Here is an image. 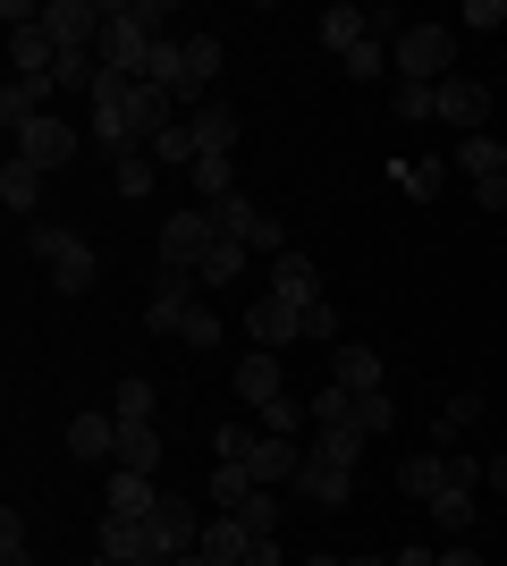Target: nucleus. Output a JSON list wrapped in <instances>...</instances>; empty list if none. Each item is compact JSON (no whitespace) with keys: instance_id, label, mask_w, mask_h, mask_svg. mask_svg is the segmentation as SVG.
Returning a JSON list of instances; mask_svg holds the SVG:
<instances>
[{"instance_id":"obj_16","label":"nucleus","mask_w":507,"mask_h":566,"mask_svg":"<svg viewBox=\"0 0 507 566\" xmlns=\"http://www.w3.org/2000/svg\"><path fill=\"white\" fill-rule=\"evenodd\" d=\"M288 491H296V499H314V507H347V499H356V473L330 465V457H305Z\"/></svg>"},{"instance_id":"obj_41","label":"nucleus","mask_w":507,"mask_h":566,"mask_svg":"<svg viewBox=\"0 0 507 566\" xmlns=\"http://www.w3.org/2000/svg\"><path fill=\"white\" fill-rule=\"evenodd\" d=\"M440 566H483V558H474L465 542H448V549H440Z\"/></svg>"},{"instance_id":"obj_7","label":"nucleus","mask_w":507,"mask_h":566,"mask_svg":"<svg viewBox=\"0 0 507 566\" xmlns=\"http://www.w3.org/2000/svg\"><path fill=\"white\" fill-rule=\"evenodd\" d=\"M212 212L203 203H178V212H161V229H152V254H161V271H178V280H194L203 271V254H212Z\"/></svg>"},{"instance_id":"obj_33","label":"nucleus","mask_w":507,"mask_h":566,"mask_svg":"<svg viewBox=\"0 0 507 566\" xmlns=\"http://www.w3.org/2000/svg\"><path fill=\"white\" fill-rule=\"evenodd\" d=\"M254 423H263L271 440H288V431H305V423H314V415H305V398H271L263 415H254Z\"/></svg>"},{"instance_id":"obj_22","label":"nucleus","mask_w":507,"mask_h":566,"mask_svg":"<svg viewBox=\"0 0 507 566\" xmlns=\"http://www.w3.org/2000/svg\"><path fill=\"white\" fill-rule=\"evenodd\" d=\"M68 457L110 465V457H119V415H76V423H68Z\"/></svg>"},{"instance_id":"obj_30","label":"nucleus","mask_w":507,"mask_h":566,"mask_svg":"<svg viewBox=\"0 0 507 566\" xmlns=\"http://www.w3.org/2000/svg\"><path fill=\"white\" fill-rule=\"evenodd\" d=\"M145 153H152L161 169H194V161H203V153H194V136H187V118H178V127H161V136H152Z\"/></svg>"},{"instance_id":"obj_47","label":"nucleus","mask_w":507,"mask_h":566,"mask_svg":"<svg viewBox=\"0 0 507 566\" xmlns=\"http://www.w3.org/2000/svg\"><path fill=\"white\" fill-rule=\"evenodd\" d=\"M94 566H110V558H94Z\"/></svg>"},{"instance_id":"obj_6","label":"nucleus","mask_w":507,"mask_h":566,"mask_svg":"<svg viewBox=\"0 0 507 566\" xmlns=\"http://www.w3.org/2000/svg\"><path fill=\"white\" fill-rule=\"evenodd\" d=\"M25 245H34V254H43V271H51V287H60V296H85V287H94V245H85V237L76 229H60V220H34V229H25Z\"/></svg>"},{"instance_id":"obj_17","label":"nucleus","mask_w":507,"mask_h":566,"mask_svg":"<svg viewBox=\"0 0 507 566\" xmlns=\"http://www.w3.org/2000/svg\"><path fill=\"white\" fill-rule=\"evenodd\" d=\"M51 94H60L51 76H9V94H0V127H9V136H25V127L51 111Z\"/></svg>"},{"instance_id":"obj_42","label":"nucleus","mask_w":507,"mask_h":566,"mask_svg":"<svg viewBox=\"0 0 507 566\" xmlns=\"http://www.w3.org/2000/svg\"><path fill=\"white\" fill-rule=\"evenodd\" d=\"M483 482H490V491H507V457H490V465H483Z\"/></svg>"},{"instance_id":"obj_21","label":"nucleus","mask_w":507,"mask_h":566,"mask_svg":"<svg viewBox=\"0 0 507 566\" xmlns=\"http://www.w3.org/2000/svg\"><path fill=\"white\" fill-rule=\"evenodd\" d=\"M102 499H110L102 516H127V524H145L152 507H161V482H145V473H119V465H110V491H102Z\"/></svg>"},{"instance_id":"obj_2","label":"nucleus","mask_w":507,"mask_h":566,"mask_svg":"<svg viewBox=\"0 0 507 566\" xmlns=\"http://www.w3.org/2000/svg\"><path fill=\"white\" fill-rule=\"evenodd\" d=\"M212 457L245 465L254 482H271V491H288L296 465H305V449H296V440H271L263 423H229V431H212Z\"/></svg>"},{"instance_id":"obj_37","label":"nucleus","mask_w":507,"mask_h":566,"mask_svg":"<svg viewBox=\"0 0 507 566\" xmlns=\"http://www.w3.org/2000/svg\"><path fill=\"white\" fill-rule=\"evenodd\" d=\"M432 524H440V533H474V491H448L432 507Z\"/></svg>"},{"instance_id":"obj_35","label":"nucleus","mask_w":507,"mask_h":566,"mask_svg":"<svg viewBox=\"0 0 507 566\" xmlns=\"http://www.w3.org/2000/svg\"><path fill=\"white\" fill-rule=\"evenodd\" d=\"M0 566H34V542H25L18 507H0Z\"/></svg>"},{"instance_id":"obj_14","label":"nucleus","mask_w":507,"mask_h":566,"mask_svg":"<svg viewBox=\"0 0 507 566\" xmlns=\"http://www.w3.org/2000/svg\"><path fill=\"white\" fill-rule=\"evenodd\" d=\"M229 389H237V406H245V415H263L271 398H288V380H279V355L245 347V355H237V373H229Z\"/></svg>"},{"instance_id":"obj_10","label":"nucleus","mask_w":507,"mask_h":566,"mask_svg":"<svg viewBox=\"0 0 507 566\" xmlns=\"http://www.w3.org/2000/svg\"><path fill=\"white\" fill-rule=\"evenodd\" d=\"M432 118L457 136H490V85L483 76H440L432 85Z\"/></svg>"},{"instance_id":"obj_38","label":"nucleus","mask_w":507,"mask_h":566,"mask_svg":"<svg viewBox=\"0 0 507 566\" xmlns=\"http://www.w3.org/2000/svg\"><path fill=\"white\" fill-rule=\"evenodd\" d=\"M490 25H507V0H465L457 9V34H490Z\"/></svg>"},{"instance_id":"obj_24","label":"nucleus","mask_w":507,"mask_h":566,"mask_svg":"<svg viewBox=\"0 0 507 566\" xmlns=\"http://www.w3.org/2000/svg\"><path fill=\"white\" fill-rule=\"evenodd\" d=\"M110 465L152 482V473H161V431H152V423H119V457H110Z\"/></svg>"},{"instance_id":"obj_32","label":"nucleus","mask_w":507,"mask_h":566,"mask_svg":"<svg viewBox=\"0 0 507 566\" xmlns=\"http://www.w3.org/2000/svg\"><path fill=\"white\" fill-rule=\"evenodd\" d=\"M152 178H161L152 153H119V169H110V187H119V195H152Z\"/></svg>"},{"instance_id":"obj_18","label":"nucleus","mask_w":507,"mask_h":566,"mask_svg":"<svg viewBox=\"0 0 507 566\" xmlns=\"http://www.w3.org/2000/svg\"><path fill=\"white\" fill-rule=\"evenodd\" d=\"M330 380L347 389V398H363V389H389V380H381V355L363 347V338H338V347H330Z\"/></svg>"},{"instance_id":"obj_9","label":"nucleus","mask_w":507,"mask_h":566,"mask_svg":"<svg viewBox=\"0 0 507 566\" xmlns=\"http://www.w3.org/2000/svg\"><path fill=\"white\" fill-rule=\"evenodd\" d=\"M212 229H220V237H237L245 254H271V262L288 254V229H279V220H271L254 195H229V203H212Z\"/></svg>"},{"instance_id":"obj_11","label":"nucleus","mask_w":507,"mask_h":566,"mask_svg":"<svg viewBox=\"0 0 507 566\" xmlns=\"http://www.w3.org/2000/svg\"><path fill=\"white\" fill-rule=\"evenodd\" d=\"M76 144H85V136H76V118L43 111V118H34V127L18 136V161H34V169L51 178V169H68V161H76Z\"/></svg>"},{"instance_id":"obj_4","label":"nucleus","mask_w":507,"mask_h":566,"mask_svg":"<svg viewBox=\"0 0 507 566\" xmlns=\"http://www.w3.org/2000/svg\"><path fill=\"white\" fill-rule=\"evenodd\" d=\"M398 491L423 499V507H440L448 491H483V457L474 449H414L406 465H398Z\"/></svg>"},{"instance_id":"obj_23","label":"nucleus","mask_w":507,"mask_h":566,"mask_svg":"<svg viewBox=\"0 0 507 566\" xmlns=\"http://www.w3.org/2000/svg\"><path fill=\"white\" fill-rule=\"evenodd\" d=\"M0 203H9L18 220H34V212H43V169L9 153V161H0Z\"/></svg>"},{"instance_id":"obj_27","label":"nucleus","mask_w":507,"mask_h":566,"mask_svg":"<svg viewBox=\"0 0 507 566\" xmlns=\"http://www.w3.org/2000/svg\"><path fill=\"white\" fill-rule=\"evenodd\" d=\"M465 423H483V398H474V389H457V398L440 406V423H432V449H457V440H465Z\"/></svg>"},{"instance_id":"obj_3","label":"nucleus","mask_w":507,"mask_h":566,"mask_svg":"<svg viewBox=\"0 0 507 566\" xmlns=\"http://www.w3.org/2000/svg\"><path fill=\"white\" fill-rule=\"evenodd\" d=\"M145 322L161 338H187V347H220V313L194 296V280H178V271H161L152 280V305H145Z\"/></svg>"},{"instance_id":"obj_34","label":"nucleus","mask_w":507,"mask_h":566,"mask_svg":"<svg viewBox=\"0 0 507 566\" xmlns=\"http://www.w3.org/2000/svg\"><path fill=\"white\" fill-rule=\"evenodd\" d=\"M279 499H288V491H271V482H263V491L237 507V524H245V533H279Z\"/></svg>"},{"instance_id":"obj_26","label":"nucleus","mask_w":507,"mask_h":566,"mask_svg":"<svg viewBox=\"0 0 507 566\" xmlns=\"http://www.w3.org/2000/svg\"><path fill=\"white\" fill-rule=\"evenodd\" d=\"M254 491H263V482H254V473H245V465H229V457H212V499H220L212 516H237V507H245V499H254Z\"/></svg>"},{"instance_id":"obj_25","label":"nucleus","mask_w":507,"mask_h":566,"mask_svg":"<svg viewBox=\"0 0 507 566\" xmlns=\"http://www.w3.org/2000/svg\"><path fill=\"white\" fill-rule=\"evenodd\" d=\"M245 262H254V254H245L237 237H212V254H203L194 287H212V296H220V287H237V280H245Z\"/></svg>"},{"instance_id":"obj_28","label":"nucleus","mask_w":507,"mask_h":566,"mask_svg":"<svg viewBox=\"0 0 507 566\" xmlns=\"http://www.w3.org/2000/svg\"><path fill=\"white\" fill-rule=\"evenodd\" d=\"M389 187L414 195V203H432V195L448 187V161H398V169H389Z\"/></svg>"},{"instance_id":"obj_45","label":"nucleus","mask_w":507,"mask_h":566,"mask_svg":"<svg viewBox=\"0 0 507 566\" xmlns=\"http://www.w3.org/2000/svg\"><path fill=\"white\" fill-rule=\"evenodd\" d=\"M347 566H398V558H347Z\"/></svg>"},{"instance_id":"obj_46","label":"nucleus","mask_w":507,"mask_h":566,"mask_svg":"<svg viewBox=\"0 0 507 566\" xmlns=\"http://www.w3.org/2000/svg\"><path fill=\"white\" fill-rule=\"evenodd\" d=\"M305 566H347V558H305Z\"/></svg>"},{"instance_id":"obj_29","label":"nucleus","mask_w":507,"mask_h":566,"mask_svg":"<svg viewBox=\"0 0 507 566\" xmlns=\"http://www.w3.org/2000/svg\"><path fill=\"white\" fill-rule=\"evenodd\" d=\"M305 457H330V465H347V473H356V465H363V431H338V423H321Z\"/></svg>"},{"instance_id":"obj_20","label":"nucleus","mask_w":507,"mask_h":566,"mask_svg":"<svg viewBox=\"0 0 507 566\" xmlns=\"http://www.w3.org/2000/svg\"><path fill=\"white\" fill-rule=\"evenodd\" d=\"M271 296H288V305H314V296H321V262L305 254V245H288V254L271 262Z\"/></svg>"},{"instance_id":"obj_43","label":"nucleus","mask_w":507,"mask_h":566,"mask_svg":"<svg viewBox=\"0 0 507 566\" xmlns=\"http://www.w3.org/2000/svg\"><path fill=\"white\" fill-rule=\"evenodd\" d=\"M398 566H440V549H398Z\"/></svg>"},{"instance_id":"obj_13","label":"nucleus","mask_w":507,"mask_h":566,"mask_svg":"<svg viewBox=\"0 0 507 566\" xmlns=\"http://www.w3.org/2000/svg\"><path fill=\"white\" fill-rule=\"evenodd\" d=\"M187 136H194V153H203V161H229V153H237V102H194L187 111Z\"/></svg>"},{"instance_id":"obj_40","label":"nucleus","mask_w":507,"mask_h":566,"mask_svg":"<svg viewBox=\"0 0 507 566\" xmlns=\"http://www.w3.org/2000/svg\"><path fill=\"white\" fill-rule=\"evenodd\" d=\"M398 118H432V85H398V102H389Z\"/></svg>"},{"instance_id":"obj_8","label":"nucleus","mask_w":507,"mask_h":566,"mask_svg":"<svg viewBox=\"0 0 507 566\" xmlns=\"http://www.w3.org/2000/svg\"><path fill=\"white\" fill-rule=\"evenodd\" d=\"M448 169L474 187V203H483V212H507V144H499V136H457Z\"/></svg>"},{"instance_id":"obj_19","label":"nucleus","mask_w":507,"mask_h":566,"mask_svg":"<svg viewBox=\"0 0 507 566\" xmlns=\"http://www.w3.org/2000/svg\"><path fill=\"white\" fill-rule=\"evenodd\" d=\"M254 549H263V533H245L237 516H203V558L212 566H254Z\"/></svg>"},{"instance_id":"obj_44","label":"nucleus","mask_w":507,"mask_h":566,"mask_svg":"<svg viewBox=\"0 0 507 566\" xmlns=\"http://www.w3.org/2000/svg\"><path fill=\"white\" fill-rule=\"evenodd\" d=\"M169 566H212V558H203V549H187V558H169Z\"/></svg>"},{"instance_id":"obj_31","label":"nucleus","mask_w":507,"mask_h":566,"mask_svg":"<svg viewBox=\"0 0 507 566\" xmlns=\"http://www.w3.org/2000/svg\"><path fill=\"white\" fill-rule=\"evenodd\" d=\"M347 76H356V85H372V76H389V34H363V43L347 51Z\"/></svg>"},{"instance_id":"obj_12","label":"nucleus","mask_w":507,"mask_h":566,"mask_svg":"<svg viewBox=\"0 0 507 566\" xmlns=\"http://www.w3.org/2000/svg\"><path fill=\"white\" fill-rule=\"evenodd\" d=\"M245 338H254L263 355L296 347V338H305V305H288V296H254V305H245Z\"/></svg>"},{"instance_id":"obj_5","label":"nucleus","mask_w":507,"mask_h":566,"mask_svg":"<svg viewBox=\"0 0 507 566\" xmlns=\"http://www.w3.org/2000/svg\"><path fill=\"white\" fill-rule=\"evenodd\" d=\"M389 69H398V85H440V76H457V25H398V43H389Z\"/></svg>"},{"instance_id":"obj_36","label":"nucleus","mask_w":507,"mask_h":566,"mask_svg":"<svg viewBox=\"0 0 507 566\" xmlns=\"http://www.w3.org/2000/svg\"><path fill=\"white\" fill-rule=\"evenodd\" d=\"M110 415H119V423H152V380H119Z\"/></svg>"},{"instance_id":"obj_1","label":"nucleus","mask_w":507,"mask_h":566,"mask_svg":"<svg viewBox=\"0 0 507 566\" xmlns=\"http://www.w3.org/2000/svg\"><path fill=\"white\" fill-rule=\"evenodd\" d=\"M152 85H161L178 111H194V102H212V85H220V34H169L161 43V60H152Z\"/></svg>"},{"instance_id":"obj_39","label":"nucleus","mask_w":507,"mask_h":566,"mask_svg":"<svg viewBox=\"0 0 507 566\" xmlns=\"http://www.w3.org/2000/svg\"><path fill=\"white\" fill-rule=\"evenodd\" d=\"M305 338H314V347H338V313L321 305V296H314V305H305Z\"/></svg>"},{"instance_id":"obj_15","label":"nucleus","mask_w":507,"mask_h":566,"mask_svg":"<svg viewBox=\"0 0 507 566\" xmlns=\"http://www.w3.org/2000/svg\"><path fill=\"white\" fill-rule=\"evenodd\" d=\"M94 558H110V566H161V549H152V533H145V524L102 516V533H94Z\"/></svg>"}]
</instances>
